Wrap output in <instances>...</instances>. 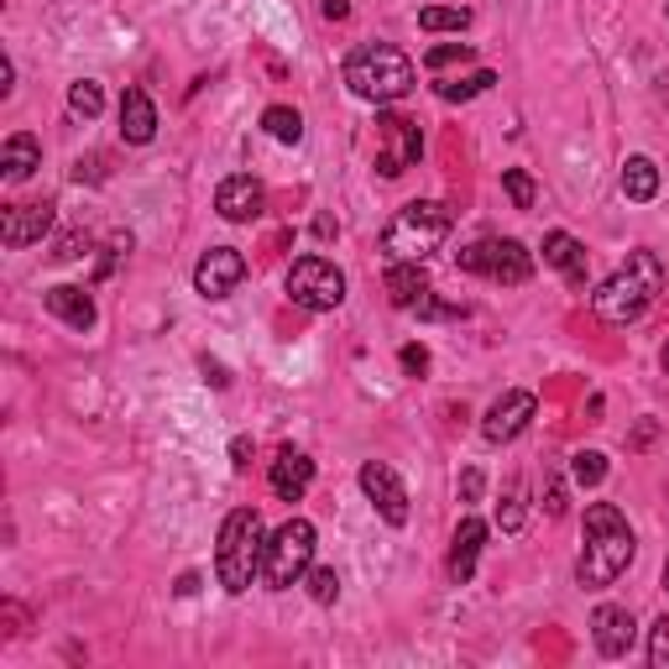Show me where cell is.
Masks as SVG:
<instances>
[{"instance_id":"obj_43","label":"cell","mask_w":669,"mask_h":669,"mask_svg":"<svg viewBox=\"0 0 669 669\" xmlns=\"http://www.w3.org/2000/svg\"><path fill=\"white\" fill-rule=\"evenodd\" d=\"M665 591H669V560H665Z\"/></svg>"},{"instance_id":"obj_40","label":"cell","mask_w":669,"mask_h":669,"mask_svg":"<svg viewBox=\"0 0 669 669\" xmlns=\"http://www.w3.org/2000/svg\"><path fill=\"white\" fill-rule=\"evenodd\" d=\"M204 376H210L215 387H231V376H225V367H220V361H210V355H204Z\"/></svg>"},{"instance_id":"obj_35","label":"cell","mask_w":669,"mask_h":669,"mask_svg":"<svg viewBox=\"0 0 669 669\" xmlns=\"http://www.w3.org/2000/svg\"><path fill=\"white\" fill-rule=\"evenodd\" d=\"M414 315H418V319H455L460 309H455V304H439L434 294H424V298L414 304Z\"/></svg>"},{"instance_id":"obj_22","label":"cell","mask_w":669,"mask_h":669,"mask_svg":"<svg viewBox=\"0 0 669 669\" xmlns=\"http://www.w3.org/2000/svg\"><path fill=\"white\" fill-rule=\"evenodd\" d=\"M424 294H429L424 262H387V298H393V309H414Z\"/></svg>"},{"instance_id":"obj_38","label":"cell","mask_w":669,"mask_h":669,"mask_svg":"<svg viewBox=\"0 0 669 669\" xmlns=\"http://www.w3.org/2000/svg\"><path fill=\"white\" fill-rule=\"evenodd\" d=\"M246 455H252V439H246V434L231 439V466H236V471H246Z\"/></svg>"},{"instance_id":"obj_36","label":"cell","mask_w":669,"mask_h":669,"mask_svg":"<svg viewBox=\"0 0 669 669\" xmlns=\"http://www.w3.org/2000/svg\"><path fill=\"white\" fill-rule=\"evenodd\" d=\"M544 508H550V518H565V508H571V502H565V481H560V476H550V487H544Z\"/></svg>"},{"instance_id":"obj_30","label":"cell","mask_w":669,"mask_h":669,"mask_svg":"<svg viewBox=\"0 0 669 669\" xmlns=\"http://www.w3.org/2000/svg\"><path fill=\"white\" fill-rule=\"evenodd\" d=\"M502 194L512 199V210H533V178L523 168H508L502 173Z\"/></svg>"},{"instance_id":"obj_24","label":"cell","mask_w":669,"mask_h":669,"mask_svg":"<svg viewBox=\"0 0 669 669\" xmlns=\"http://www.w3.org/2000/svg\"><path fill=\"white\" fill-rule=\"evenodd\" d=\"M262 131L273 141H283V147H298V141H304V116L288 110V105H273V110L262 116Z\"/></svg>"},{"instance_id":"obj_26","label":"cell","mask_w":669,"mask_h":669,"mask_svg":"<svg viewBox=\"0 0 669 669\" xmlns=\"http://www.w3.org/2000/svg\"><path fill=\"white\" fill-rule=\"evenodd\" d=\"M492 84H497V74H492V68H481V74H471V79H460V84H434V95H439V99H450V105H455V99H476V95H487Z\"/></svg>"},{"instance_id":"obj_2","label":"cell","mask_w":669,"mask_h":669,"mask_svg":"<svg viewBox=\"0 0 669 669\" xmlns=\"http://www.w3.org/2000/svg\"><path fill=\"white\" fill-rule=\"evenodd\" d=\"M659 294H665V262L654 252H633L628 262L591 294V315L602 319V325H612V330H623V325L649 315Z\"/></svg>"},{"instance_id":"obj_39","label":"cell","mask_w":669,"mask_h":669,"mask_svg":"<svg viewBox=\"0 0 669 669\" xmlns=\"http://www.w3.org/2000/svg\"><path fill=\"white\" fill-rule=\"evenodd\" d=\"M460 497H466V502H476V497H481V471H466V476H460Z\"/></svg>"},{"instance_id":"obj_33","label":"cell","mask_w":669,"mask_h":669,"mask_svg":"<svg viewBox=\"0 0 669 669\" xmlns=\"http://www.w3.org/2000/svg\"><path fill=\"white\" fill-rule=\"evenodd\" d=\"M649 665L669 669V617L665 623H654V633H649Z\"/></svg>"},{"instance_id":"obj_5","label":"cell","mask_w":669,"mask_h":669,"mask_svg":"<svg viewBox=\"0 0 669 669\" xmlns=\"http://www.w3.org/2000/svg\"><path fill=\"white\" fill-rule=\"evenodd\" d=\"M450 204H439V199H414V204H403L393 220H387V231H382V256L387 262H424L429 252L445 246L450 236Z\"/></svg>"},{"instance_id":"obj_10","label":"cell","mask_w":669,"mask_h":669,"mask_svg":"<svg viewBox=\"0 0 669 669\" xmlns=\"http://www.w3.org/2000/svg\"><path fill=\"white\" fill-rule=\"evenodd\" d=\"M241 283H246V256L236 246H210V252L199 256V267H194L199 298H231Z\"/></svg>"},{"instance_id":"obj_28","label":"cell","mask_w":669,"mask_h":669,"mask_svg":"<svg viewBox=\"0 0 669 669\" xmlns=\"http://www.w3.org/2000/svg\"><path fill=\"white\" fill-rule=\"evenodd\" d=\"M497 529L502 533L523 529V481H508V492H502V502H497Z\"/></svg>"},{"instance_id":"obj_11","label":"cell","mask_w":669,"mask_h":669,"mask_svg":"<svg viewBox=\"0 0 669 669\" xmlns=\"http://www.w3.org/2000/svg\"><path fill=\"white\" fill-rule=\"evenodd\" d=\"M361 492L372 497V508L393 523V529H403L408 523V487L397 481L393 466H382V460H367L361 466Z\"/></svg>"},{"instance_id":"obj_31","label":"cell","mask_w":669,"mask_h":669,"mask_svg":"<svg viewBox=\"0 0 669 669\" xmlns=\"http://www.w3.org/2000/svg\"><path fill=\"white\" fill-rule=\"evenodd\" d=\"M471 59V42H439L424 53V68H450V63H466Z\"/></svg>"},{"instance_id":"obj_7","label":"cell","mask_w":669,"mask_h":669,"mask_svg":"<svg viewBox=\"0 0 669 669\" xmlns=\"http://www.w3.org/2000/svg\"><path fill=\"white\" fill-rule=\"evenodd\" d=\"M455 267L476 277H492L502 288H518V283L533 277V256L512 236H487V241H471L466 252H455Z\"/></svg>"},{"instance_id":"obj_44","label":"cell","mask_w":669,"mask_h":669,"mask_svg":"<svg viewBox=\"0 0 669 669\" xmlns=\"http://www.w3.org/2000/svg\"><path fill=\"white\" fill-rule=\"evenodd\" d=\"M665 372H669V346H665Z\"/></svg>"},{"instance_id":"obj_23","label":"cell","mask_w":669,"mask_h":669,"mask_svg":"<svg viewBox=\"0 0 669 669\" xmlns=\"http://www.w3.org/2000/svg\"><path fill=\"white\" fill-rule=\"evenodd\" d=\"M623 199H633V204H649L654 194H659V168H654V158H628L623 162Z\"/></svg>"},{"instance_id":"obj_29","label":"cell","mask_w":669,"mask_h":669,"mask_svg":"<svg viewBox=\"0 0 669 669\" xmlns=\"http://www.w3.org/2000/svg\"><path fill=\"white\" fill-rule=\"evenodd\" d=\"M571 476L581 481V487H602V476H607V455H602V450H581L571 460Z\"/></svg>"},{"instance_id":"obj_20","label":"cell","mask_w":669,"mask_h":669,"mask_svg":"<svg viewBox=\"0 0 669 669\" xmlns=\"http://www.w3.org/2000/svg\"><path fill=\"white\" fill-rule=\"evenodd\" d=\"M544 267H560L571 288H586V246L571 231H550L544 236Z\"/></svg>"},{"instance_id":"obj_6","label":"cell","mask_w":669,"mask_h":669,"mask_svg":"<svg viewBox=\"0 0 669 669\" xmlns=\"http://www.w3.org/2000/svg\"><path fill=\"white\" fill-rule=\"evenodd\" d=\"M315 565V523L309 518H288L277 533H267V554H262V586L288 591L298 586Z\"/></svg>"},{"instance_id":"obj_16","label":"cell","mask_w":669,"mask_h":669,"mask_svg":"<svg viewBox=\"0 0 669 669\" xmlns=\"http://www.w3.org/2000/svg\"><path fill=\"white\" fill-rule=\"evenodd\" d=\"M267 487H273V497H283V502H298V497L315 487V460L304 450H283L273 460V471H267Z\"/></svg>"},{"instance_id":"obj_21","label":"cell","mask_w":669,"mask_h":669,"mask_svg":"<svg viewBox=\"0 0 669 669\" xmlns=\"http://www.w3.org/2000/svg\"><path fill=\"white\" fill-rule=\"evenodd\" d=\"M47 315L63 319V325H74V330H95V298L74 288V283H59V288H47Z\"/></svg>"},{"instance_id":"obj_41","label":"cell","mask_w":669,"mask_h":669,"mask_svg":"<svg viewBox=\"0 0 669 669\" xmlns=\"http://www.w3.org/2000/svg\"><path fill=\"white\" fill-rule=\"evenodd\" d=\"M351 17V6L346 0H325V21H346Z\"/></svg>"},{"instance_id":"obj_1","label":"cell","mask_w":669,"mask_h":669,"mask_svg":"<svg viewBox=\"0 0 669 669\" xmlns=\"http://www.w3.org/2000/svg\"><path fill=\"white\" fill-rule=\"evenodd\" d=\"M633 529L617 502H591L586 508V544H581V560H575V581L586 591H602L612 586L617 575L633 565Z\"/></svg>"},{"instance_id":"obj_37","label":"cell","mask_w":669,"mask_h":669,"mask_svg":"<svg viewBox=\"0 0 669 669\" xmlns=\"http://www.w3.org/2000/svg\"><path fill=\"white\" fill-rule=\"evenodd\" d=\"M397 361H403V372H408V376L429 372V351H424V346H403V355H397Z\"/></svg>"},{"instance_id":"obj_17","label":"cell","mask_w":669,"mask_h":669,"mask_svg":"<svg viewBox=\"0 0 669 669\" xmlns=\"http://www.w3.org/2000/svg\"><path fill=\"white\" fill-rule=\"evenodd\" d=\"M120 137L131 141V147H147V141L158 137V105L147 89H126L120 95Z\"/></svg>"},{"instance_id":"obj_12","label":"cell","mask_w":669,"mask_h":669,"mask_svg":"<svg viewBox=\"0 0 669 669\" xmlns=\"http://www.w3.org/2000/svg\"><path fill=\"white\" fill-rule=\"evenodd\" d=\"M533 393H523V387H512V393H502L487 408V418H481V434H487V445H508V439H518V434L529 429V418H533Z\"/></svg>"},{"instance_id":"obj_34","label":"cell","mask_w":669,"mask_h":669,"mask_svg":"<svg viewBox=\"0 0 669 669\" xmlns=\"http://www.w3.org/2000/svg\"><path fill=\"white\" fill-rule=\"evenodd\" d=\"M84 252H89V236H79V231H74V236H59V246H53V262H79Z\"/></svg>"},{"instance_id":"obj_42","label":"cell","mask_w":669,"mask_h":669,"mask_svg":"<svg viewBox=\"0 0 669 669\" xmlns=\"http://www.w3.org/2000/svg\"><path fill=\"white\" fill-rule=\"evenodd\" d=\"M649 439H654V418H644V424H638V434H633V450H644Z\"/></svg>"},{"instance_id":"obj_13","label":"cell","mask_w":669,"mask_h":669,"mask_svg":"<svg viewBox=\"0 0 669 669\" xmlns=\"http://www.w3.org/2000/svg\"><path fill=\"white\" fill-rule=\"evenodd\" d=\"M215 210H220V220H231V225H246V220H256L262 210H267V189H262L252 173H231V178H225V183L215 189Z\"/></svg>"},{"instance_id":"obj_15","label":"cell","mask_w":669,"mask_h":669,"mask_svg":"<svg viewBox=\"0 0 669 669\" xmlns=\"http://www.w3.org/2000/svg\"><path fill=\"white\" fill-rule=\"evenodd\" d=\"M591 638H596V654L623 659V654L633 649V638H638V623H633L628 607H596V617H591Z\"/></svg>"},{"instance_id":"obj_19","label":"cell","mask_w":669,"mask_h":669,"mask_svg":"<svg viewBox=\"0 0 669 669\" xmlns=\"http://www.w3.org/2000/svg\"><path fill=\"white\" fill-rule=\"evenodd\" d=\"M38 168H42V141L32 131H11L6 147H0V173H6V183H26Z\"/></svg>"},{"instance_id":"obj_4","label":"cell","mask_w":669,"mask_h":669,"mask_svg":"<svg viewBox=\"0 0 669 669\" xmlns=\"http://www.w3.org/2000/svg\"><path fill=\"white\" fill-rule=\"evenodd\" d=\"M262 554H267V529H262V512L256 508H236L220 523V544H215V575L220 586L241 596L262 581Z\"/></svg>"},{"instance_id":"obj_18","label":"cell","mask_w":669,"mask_h":669,"mask_svg":"<svg viewBox=\"0 0 669 669\" xmlns=\"http://www.w3.org/2000/svg\"><path fill=\"white\" fill-rule=\"evenodd\" d=\"M481 544H487V523H481V518H460V529H455V539H450V581L455 586H466L476 575Z\"/></svg>"},{"instance_id":"obj_14","label":"cell","mask_w":669,"mask_h":669,"mask_svg":"<svg viewBox=\"0 0 669 669\" xmlns=\"http://www.w3.org/2000/svg\"><path fill=\"white\" fill-rule=\"evenodd\" d=\"M47 231H53V204H11V210H6V220H0V241H6L11 252H21V246L42 241Z\"/></svg>"},{"instance_id":"obj_3","label":"cell","mask_w":669,"mask_h":669,"mask_svg":"<svg viewBox=\"0 0 669 669\" xmlns=\"http://www.w3.org/2000/svg\"><path fill=\"white\" fill-rule=\"evenodd\" d=\"M418 84L414 59L393 47V42H361L351 59H346V89L355 99H372V105H393Z\"/></svg>"},{"instance_id":"obj_27","label":"cell","mask_w":669,"mask_h":669,"mask_svg":"<svg viewBox=\"0 0 669 669\" xmlns=\"http://www.w3.org/2000/svg\"><path fill=\"white\" fill-rule=\"evenodd\" d=\"M68 110L84 120H95L99 110H105V95H99V84L95 79H79V84H68Z\"/></svg>"},{"instance_id":"obj_9","label":"cell","mask_w":669,"mask_h":669,"mask_svg":"<svg viewBox=\"0 0 669 669\" xmlns=\"http://www.w3.org/2000/svg\"><path fill=\"white\" fill-rule=\"evenodd\" d=\"M424 152V131L418 120L408 116H376V173L382 178H397L408 173Z\"/></svg>"},{"instance_id":"obj_32","label":"cell","mask_w":669,"mask_h":669,"mask_svg":"<svg viewBox=\"0 0 669 669\" xmlns=\"http://www.w3.org/2000/svg\"><path fill=\"white\" fill-rule=\"evenodd\" d=\"M304 581H309V596H315L319 607H330L334 596H340V575H334V571H315V565H309Z\"/></svg>"},{"instance_id":"obj_25","label":"cell","mask_w":669,"mask_h":669,"mask_svg":"<svg viewBox=\"0 0 669 669\" xmlns=\"http://www.w3.org/2000/svg\"><path fill=\"white\" fill-rule=\"evenodd\" d=\"M418 26L424 32H466L471 26V11L466 6H424L418 11Z\"/></svg>"},{"instance_id":"obj_8","label":"cell","mask_w":669,"mask_h":669,"mask_svg":"<svg viewBox=\"0 0 669 669\" xmlns=\"http://www.w3.org/2000/svg\"><path fill=\"white\" fill-rule=\"evenodd\" d=\"M283 288L309 315H330V309L346 304V273L334 267L330 256H298L294 267H288V283Z\"/></svg>"}]
</instances>
